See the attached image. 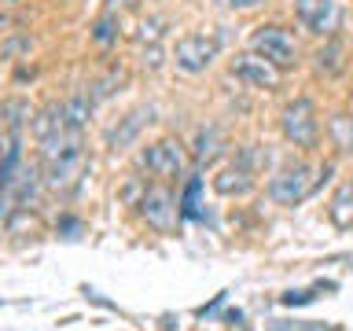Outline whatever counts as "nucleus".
Segmentation results:
<instances>
[{
  "instance_id": "26",
  "label": "nucleus",
  "mask_w": 353,
  "mask_h": 331,
  "mask_svg": "<svg viewBox=\"0 0 353 331\" xmlns=\"http://www.w3.org/2000/svg\"><path fill=\"white\" fill-rule=\"evenodd\" d=\"M30 48V37H11L8 44H4V59H15L19 52H26Z\"/></svg>"
},
{
  "instance_id": "4",
  "label": "nucleus",
  "mask_w": 353,
  "mask_h": 331,
  "mask_svg": "<svg viewBox=\"0 0 353 331\" xmlns=\"http://www.w3.org/2000/svg\"><path fill=\"white\" fill-rule=\"evenodd\" d=\"M250 52L261 55V59H269L272 66H280V70H291L298 63V44L287 30L280 26H258L250 33Z\"/></svg>"
},
{
  "instance_id": "19",
  "label": "nucleus",
  "mask_w": 353,
  "mask_h": 331,
  "mask_svg": "<svg viewBox=\"0 0 353 331\" xmlns=\"http://www.w3.org/2000/svg\"><path fill=\"white\" fill-rule=\"evenodd\" d=\"M4 232L8 236H22V232H41V217L33 214V206H15L4 214Z\"/></svg>"
},
{
  "instance_id": "7",
  "label": "nucleus",
  "mask_w": 353,
  "mask_h": 331,
  "mask_svg": "<svg viewBox=\"0 0 353 331\" xmlns=\"http://www.w3.org/2000/svg\"><path fill=\"white\" fill-rule=\"evenodd\" d=\"M221 44L217 37H206V33H184L173 48V63L181 66L184 74H203L210 63L217 59Z\"/></svg>"
},
{
  "instance_id": "27",
  "label": "nucleus",
  "mask_w": 353,
  "mask_h": 331,
  "mask_svg": "<svg viewBox=\"0 0 353 331\" xmlns=\"http://www.w3.org/2000/svg\"><path fill=\"white\" fill-rule=\"evenodd\" d=\"M280 302L283 305H305V302H313V291H287Z\"/></svg>"
},
{
  "instance_id": "3",
  "label": "nucleus",
  "mask_w": 353,
  "mask_h": 331,
  "mask_svg": "<svg viewBox=\"0 0 353 331\" xmlns=\"http://www.w3.org/2000/svg\"><path fill=\"white\" fill-rule=\"evenodd\" d=\"M88 173V154L81 151H70V154H59V159H44V188L55 195H74L81 188Z\"/></svg>"
},
{
  "instance_id": "2",
  "label": "nucleus",
  "mask_w": 353,
  "mask_h": 331,
  "mask_svg": "<svg viewBox=\"0 0 353 331\" xmlns=\"http://www.w3.org/2000/svg\"><path fill=\"white\" fill-rule=\"evenodd\" d=\"M280 132H283L287 143H294V148H316L320 121H316L313 99H305V96L291 99V103L283 107V114H280Z\"/></svg>"
},
{
  "instance_id": "24",
  "label": "nucleus",
  "mask_w": 353,
  "mask_h": 331,
  "mask_svg": "<svg viewBox=\"0 0 353 331\" xmlns=\"http://www.w3.org/2000/svg\"><path fill=\"white\" fill-rule=\"evenodd\" d=\"M162 26H165L162 19H148V22H140L137 41H140V44H159V41H162Z\"/></svg>"
},
{
  "instance_id": "25",
  "label": "nucleus",
  "mask_w": 353,
  "mask_h": 331,
  "mask_svg": "<svg viewBox=\"0 0 353 331\" xmlns=\"http://www.w3.org/2000/svg\"><path fill=\"white\" fill-rule=\"evenodd\" d=\"M143 66H148V70H159L162 66V48L159 44H143Z\"/></svg>"
},
{
  "instance_id": "18",
  "label": "nucleus",
  "mask_w": 353,
  "mask_h": 331,
  "mask_svg": "<svg viewBox=\"0 0 353 331\" xmlns=\"http://www.w3.org/2000/svg\"><path fill=\"white\" fill-rule=\"evenodd\" d=\"M22 166V129H4V170H0V181H11Z\"/></svg>"
},
{
  "instance_id": "11",
  "label": "nucleus",
  "mask_w": 353,
  "mask_h": 331,
  "mask_svg": "<svg viewBox=\"0 0 353 331\" xmlns=\"http://www.w3.org/2000/svg\"><path fill=\"white\" fill-rule=\"evenodd\" d=\"M30 129H33V137H37V143H44V140L59 137V132L74 129V126H70V118H66V107L63 103H48V107L37 110V118H33Z\"/></svg>"
},
{
  "instance_id": "5",
  "label": "nucleus",
  "mask_w": 353,
  "mask_h": 331,
  "mask_svg": "<svg viewBox=\"0 0 353 331\" xmlns=\"http://www.w3.org/2000/svg\"><path fill=\"white\" fill-rule=\"evenodd\" d=\"M143 170L151 177H159V181H176V177H184L188 170V154H184V143L181 140H154L143 148L140 154Z\"/></svg>"
},
{
  "instance_id": "6",
  "label": "nucleus",
  "mask_w": 353,
  "mask_h": 331,
  "mask_svg": "<svg viewBox=\"0 0 353 331\" xmlns=\"http://www.w3.org/2000/svg\"><path fill=\"white\" fill-rule=\"evenodd\" d=\"M140 217L148 221V228H154L159 236H170L176 228V221H181V203L165 192V188H148V192L140 195Z\"/></svg>"
},
{
  "instance_id": "21",
  "label": "nucleus",
  "mask_w": 353,
  "mask_h": 331,
  "mask_svg": "<svg viewBox=\"0 0 353 331\" xmlns=\"http://www.w3.org/2000/svg\"><path fill=\"white\" fill-rule=\"evenodd\" d=\"M63 107H66L70 126H74V129H85L88 118H92V110H96V99L88 96V92H77V96H70V99H63Z\"/></svg>"
},
{
  "instance_id": "8",
  "label": "nucleus",
  "mask_w": 353,
  "mask_h": 331,
  "mask_svg": "<svg viewBox=\"0 0 353 331\" xmlns=\"http://www.w3.org/2000/svg\"><path fill=\"white\" fill-rule=\"evenodd\" d=\"M41 188H44V170H37L33 162H22L19 173L4 184V214L15 206H33L41 195Z\"/></svg>"
},
{
  "instance_id": "1",
  "label": "nucleus",
  "mask_w": 353,
  "mask_h": 331,
  "mask_svg": "<svg viewBox=\"0 0 353 331\" xmlns=\"http://www.w3.org/2000/svg\"><path fill=\"white\" fill-rule=\"evenodd\" d=\"M327 177H331V162H324V166L294 162V166H287V170H280L269 181V199L276 206H302Z\"/></svg>"
},
{
  "instance_id": "9",
  "label": "nucleus",
  "mask_w": 353,
  "mask_h": 331,
  "mask_svg": "<svg viewBox=\"0 0 353 331\" xmlns=\"http://www.w3.org/2000/svg\"><path fill=\"white\" fill-rule=\"evenodd\" d=\"M294 15L305 30L331 37V33L339 30L342 11H339V0H294Z\"/></svg>"
},
{
  "instance_id": "28",
  "label": "nucleus",
  "mask_w": 353,
  "mask_h": 331,
  "mask_svg": "<svg viewBox=\"0 0 353 331\" xmlns=\"http://www.w3.org/2000/svg\"><path fill=\"white\" fill-rule=\"evenodd\" d=\"M236 11H247V8H258V4H265V0H228Z\"/></svg>"
},
{
  "instance_id": "23",
  "label": "nucleus",
  "mask_w": 353,
  "mask_h": 331,
  "mask_svg": "<svg viewBox=\"0 0 353 331\" xmlns=\"http://www.w3.org/2000/svg\"><path fill=\"white\" fill-rule=\"evenodd\" d=\"M199 192H203V181H199V177H192V181H188V188H184V199H181V214H184L188 221H199V217H203V210H199Z\"/></svg>"
},
{
  "instance_id": "15",
  "label": "nucleus",
  "mask_w": 353,
  "mask_h": 331,
  "mask_svg": "<svg viewBox=\"0 0 353 331\" xmlns=\"http://www.w3.org/2000/svg\"><path fill=\"white\" fill-rule=\"evenodd\" d=\"M327 217H331V225L335 228H353V181L346 184H339V192L331 195V206H327Z\"/></svg>"
},
{
  "instance_id": "14",
  "label": "nucleus",
  "mask_w": 353,
  "mask_h": 331,
  "mask_svg": "<svg viewBox=\"0 0 353 331\" xmlns=\"http://www.w3.org/2000/svg\"><path fill=\"white\" fill-rule=\"evenodd\" d=\"M228 143H225V132H221L217 126H206V129H199V137H195V162L199 166H210V162H217L221 159V151H225Z\"/></svg>"
},
{
  "instance_id": "10",
  "label": "nucleus",
  "mask_w": 353,
  "mask_h": 331,
  "mask_svg": "<svg viewBox=\"0 0 353 331\" xmlns=\"http://www.w3.org/2000/svg\"><path fill=\"white\" fill-rule=\"evenodd\" d=\"M232 74L247 85H258V88H280V66H272L269 59L261 55H236L232 59Z\"/></svg>"
},
{
  "instance_id": "17",
  "label": "nucleus",
  "mask_w": 353,
  "mask_h": 331,
  "mask_svg": "<svg viewBox=\"0 0 353 331\" xmlns=\"http://www.w3.org/2000/svg\"><path fill=\"white\" fill-rule=\"evenodd\" d=\"M0 114H4V129H22V126H33L37 110L30 107V99L8 96V99H4V107H0Z\"/></svg>"
},
{
  "instance_id": "22",
  "label": "nucleus",
  "mask_w": 353,
  "mask_h": 331,
  "mask_svg": "<svg viewBox=\"0 0 353 331\" xmlns=\"http://www.w3.org/2000/svg\"><path fill=\"white\" fill-rule=\"evenodd\" d=\"M118 30H121L118 15H114V11H103V15L92 22V41L99 44V48H107V44L118 41Z\"/></svg>"
},
{
  "instance_id": "16",
  "label": "nucleus",
  "mask_w": 353,
  "mask_h": 331,
  "mask_svg": "<svg viewBox=\"0 0 353 331\" xmlns=\"http://www.w3.org/2000/svg\"><path fill=\"white\" fill-rule=\"evenodd\" d=\"M313 59H316V70H320V74L335 77V74L346 70V44H342L339 37H327V44L313 55Z\"/></svg>"
},
{
  "instance_id": "20",
  "label": "nucleus",
  "mask_w": 353,
  "mask_h": 331,
  "mask_svg": "<svg viewBox=\"0 0 353 331\" xmlns=\"http://www.w3.org/2000/svg\"><path fill=\"white\" fill-rule=\"evenodd\" d=\"M327 137L342 154H353V114H331L327 118Z\"/></svg>"
},
{
  "instance_id": "13",
  "label": "nucleus",
  "mask_w": 353,
  "mask_h": 331,
  "mask_svg": "<svg viewBox=\"0 0 353 331\" xmlns=\"http://www.w3.org/2000/svg\"><path fill=\"white\" fill-rule=\"evenodd\" d=\"M250 188H254V170H247V166H239V162L214 177V192L217 195H247Z\"/></svg>"
},
{
  "instance_id": "12",
  "label": "nucleus",
  "mask_w": 353,
  "mask_h": 331,
  "mask_svg": "<svg viewBox=\"0 0 353 331\" xmlns=\"http://www.w3.org/2000/svg\"><path fill=\"white\" fill-rule=\"evenodd\" d=\"M151 114H154L151 107H137L132 114L121 118V126H118V129H110V132H107V143H110V148H129V143L140 137V129L151 121Z\"/></svg>"
}]
</instances>
